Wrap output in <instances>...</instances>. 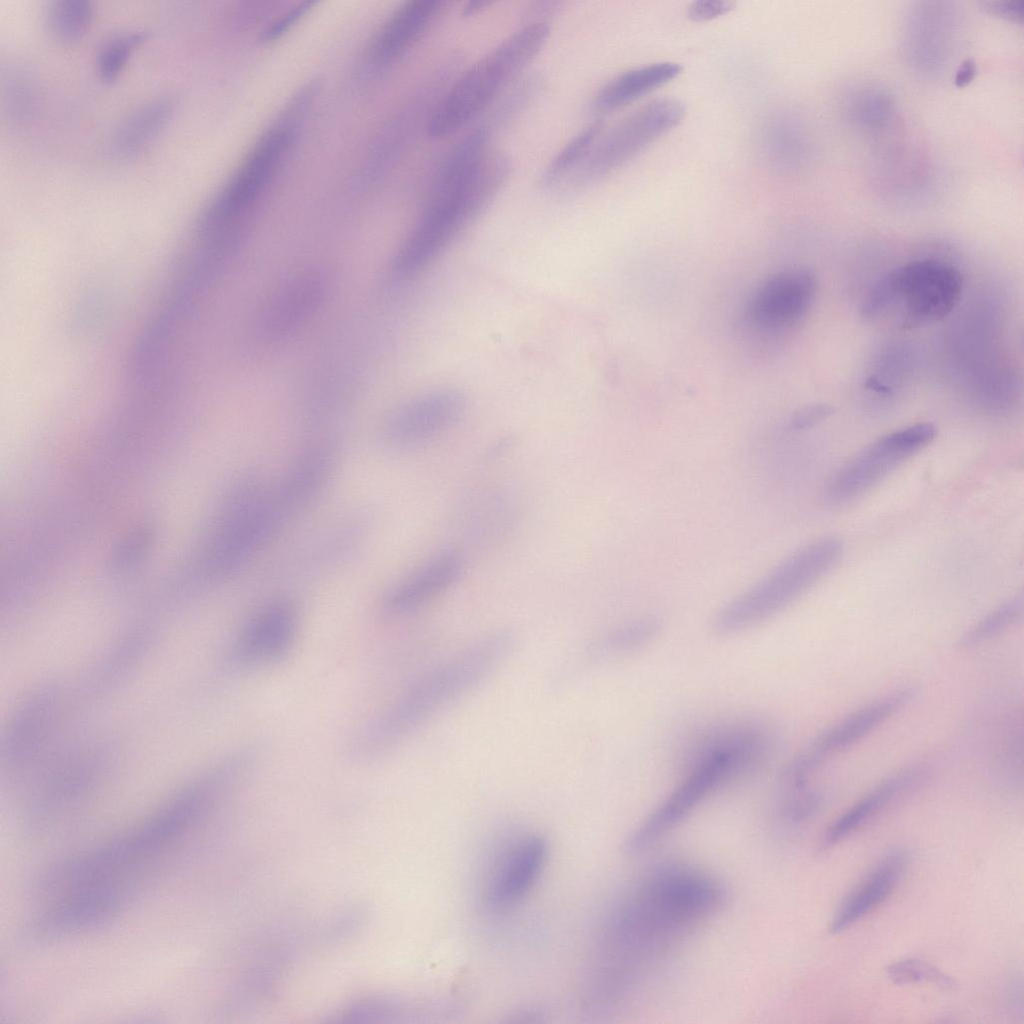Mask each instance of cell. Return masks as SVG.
Masks as SVG:
<instances>
[{
  "mask_svg": "<svg viewBox=\"0 0 1024 1024\" xmlns=\"http://www.w3.org/2000/svg\"><path fill=\"white\" fill-rule=\"evenodd\" d=\"M962 289L963 277L956 267L940 260H915L882 276L864 297L860 314L868 321L898 314L903 329H915L948 316Z\"/></svg>",
  "mask_w": 1024,
  "mask_h": 1024,
  "instance_id": "cell-8",
  "label": "cell"
},
{
  "mask_svg": "<svg viewBox=\"0 0 1024 1024\" xmlns=\"http://www.w3.org/2000/svg\"><path fill=\"white\" fill-rule=\"evenodd\" d=\"M603 122L597 119L581 129L549 162L539 183L550 188L567 178L585 159L603 132Z\"/></svg>",
  "mask_w": 1024,
  "mask_h": 1024,
  "instance_id": "cell-25",
  "label": "cell"
},
{
  "mask_svg": "<svg viewBox=\"0 0 1024 1024\" xmlns=\"http://www.w3.org/2000/svg\"><path fill=\"white\" fill-rule=\"evenodd\" d=\"M549 34L545 21L528 22L471 64L435 103L428 136L443 139L468 124L535 58Z\"/></svg>",
  "mask_w": 1024,
  "mask_h": 1024,
  "instance_id": "cell-6",
  "label": "cell"
},
{
  "mask_svg": "<svg viewBox=\"0 0 1024 1024\" xmlns=\"http://www.w3.org/2000/svg\"><path fill=\"white\" fill-rule=\"evenodd\" d=\"M906 866L907 856L903 851L886 854L835 911L829 931L842 932L877 909L893 893Z\"/></svg>",
  "mask_w": 1024,
  "mask_h": 1024,
  "instance_id": "cell-19",
  "label": "cell"
},
{
  "mask_svg": "<svg viewBox=\"0 0 1024 1024\" xmlns=\"http://www.w3.org/2000/svg\"><path fill=\"white\" fill-rule=\"evenodd\" d=\"M661 629L659 618L641 616L604 633L594 643L593 651L601 656H620L638 651L652 643Z\"/></svg>",
  "mask_w": 1024,
  "mask_h": 1024,
  "instance_id": "cell-24",
  "label": "cell"
},
{
  "mask_svg": "<svg viewBox=\"0 0 1024 1024\" xmlns=\"http://www.w3.org/2000/svg\"><path fill=\"white\" fill-rule=\"evenodd\" d=\"M887 977L897 985L931 983L943 989H954L956 981L932 964L916 958L893 962L886 968Z\"/></svg>",
  "mask_w": 1024,
  "mask_h": 1024,
  "instance_id": "cell-28",
  "label": "cell"
},
{
  "mask_svg": "<svg viewBox=\"0 0 1024 1024\" xmlns=\"http://www.w3.org/2000/svg\"><path fill=\"white\" fill-rule=\"evenodd\" d=\"M312 4L310 2H303L281 16L264 32L265 40L275 39L286 32Z\"/></svg>",
  "mask_w": 1024,
  "mask_h": 1024,
  "instance_id": "cell-32",
  "label": "cell"
},
{
  "mask_svg": "<svg viewBox=\"0 0 1024 1024\" xmlns=\"http://www.w3.org/2000/svg\"><path fill=\"white\" fill-rule=\"evenodd\" d=\"M92 5L88 0H56L48 9L50 29L63 40L80 37L92 18Z\"/></svg>",
  "mask_w": 1024,
  "mask_h": 1024,
  "instance_id": "cell-27",
  "label": "cell"
},
{
  "mask_svg": "<svg viewBox=\"0 0 1024 1024\" xmlns=\"http://www.w3.org/2000/svg\"><path fill=\"white\" fill-rule=\"evenodd\" d=\"M735 3L728 0H699L688 8V16L694 21H706L731 11Z\"/></svg>",
  "mask_w": 1024,
  "mask_h": 1024,
  "instance_id": "cell-31",
  "label": "cell"
},
{
  "mask_svg": "<svg viewBox=\"0 0 1024 1024\" xmlns=\"http://www.w3.org/2000/svg\"><path fill=\"white\" fill-rule=\"evenodd\" d=\"M914 697V690L902 688L851 713L823 732L801 755L819 767L831 753L841 751L876 729L905 707Z\"/></svg>",
  "mask_w": 1024,
  "mask_h": 1024,
  "instance_id": "cell-18",
  "label": "cell"
},
{
  "mask_svg": "<svg viewBox=\"0 0 1024 1024\" xmlns=\"http://www.w3.org/2000/svg\"><path fill=\"white\" fill-rule=\"evenodd\" d=\"M449 4L445 0H412L403 4L379 34L374 46L375 57L382 62L399 57Z\"/></svg>",
  "mask_w": 1024,
  "mask_h": 1024,
  "instance_id": "cell-20",
  "label": "cell"
},
{
  "mask_svg": "<svg viewBox=\"0 0 1024 1024\" xmlns=\"http://www.w3.org/2000/svg\"><path fill=\"white\" fill-rule=\"evenodd\" d=\"M1022 612V596L1006 601L967 630L958 640V648L970 649L998 635L1020 618Z\"/></svg>",
  "mask_w": 1024,
  "mask_h": 1024,
  "instance_id": "cell-26",
  "label": "cell"
},
{
  "mask_svg": "<svg viewBox=\"0 0 1024 1024\" xmlns=\"http://www.w3.org/2000/svg\"><path fill=\"white\" fill-rule=\"evenodd\" d=\"M548 859L546 840L524 834L510 844L495 862L485 888V903L504 910L519 903L534 887Z\"/></svg>",
  "mask_w": 1024,
  "mask_h": 1024,
  "instance_id": "cell-14",
  "label": "cell"
},
{
  "mask_svg": "<svg viewBox=\"0 0 1024 1024\" xmlns=\"http://www.w3.org/2000/svg\"><path fill=\"white\" fill-rule=\"evenodd\" d=\"M724 892L709 875L662 867L647 875L608 912L596 934L583 998L595 1008L621 999L646 968L710 917Z\"/></svg>",
  "mask_w": 1024,
  "mask_h": 1024,
  "instance_id": "cell-1",
  "label": "cell"
},
{
  "mask_svg": "<svg viewBox=\"0 0 1024 1024\" xmlns=\"http://www.w3.org/2000/svg\"><path fill=\"white\" fill-rule=\"evenodd\" d=\"M513 644L511 634L493 633L423 674L357 734L352 755L368 760L390 750L484 681Z\"/></svg>",
  "mask_w": 1024,
  "mask_h": 1024,
  "instance_id": "cell-4",
  "label": "cell"
},
{
  "mask_svg": "<svg viewBox=\"0 0 1024 1024\" xmlns=\"http://www.w3.org/2000/svg\"><path fill=\"white\" fill-rule=\"evenodd\" d=\"M681 71L678 63L665 61L623 72L595 94L592 107L603 113L621 108L671 81Z\"/></svg>",
  "mask_w": 1024,
  "mask_h": 1024,
  "instance_id": "cell-22",
  "label": "cell"
},
{
  "mask_svg": "<svg viewBox=\"0 0 1024 1024\" xmlns=\"http://www.w3.org/2000/svg\"><path fill=\"white\" fill-rule=\"evenodd\" d=\"M146 36L143 30H133L115 35L99 50L97 71L104 79L114 78L125 65L128 56Z\"/></svg>",
  "mask_w": 1024,
  "mask_h": 1024,
  "instance_id": "cell-29",
  "label": "cell"
},
{
  "mask_svg": "<svg viewBox=\"0 0 1024 1024\" xmlns=\"http://www.w3.org/2000/svg\"><path fill=\"white\" fill-rule=\"evenodd\" d=\"M275 485L248 478L231 491L206 550V568L223 577L244 566L289 520Z\"/></svg>",
  "mask_w": 1024,
  "mask_h": 1024,
  "instance_id": "cell-9",
  "label": "cell"
},
{
  "mask_svg": "<svg viewBox=\"0 0 1024 1024\" xmlns=\"http://www.w3.org/2000/svg\"><path fill=\"white\" fill-rule=\"evenodd\" d=\"M171 111L172 104L167 99H157L137 109L116 131L113 152L126 157L141 150L165 125Z\"/></svg>",
  "mask_w": 1024,
  "mask_h": 1024,
  "instance_id": "cell-23",
  "label": "cell"
},
{
  "mask_svg": "<svg viewBox=\"0 0 1024 1024\" xmlns=\"http://www.w3.org/2000/svg\"><path fill=\"white\" fill-rule=\"evenodd\" d=\"M841 553L842 544L833 537L799 548L722 605L712 617V630L717 635H733L776 616L817 583Z\"/></svg>",
  "mask_w": 1024,
  "mask_h": 1024,
  "instance_id": "cell-7",
  "label": "cell"
},
{
  "mask_svg": "<svg viewBox=\"0 0 1024 1024\" xmlns=\"http://www.w3.org/2000/svg\"><path fill=\"white\" fill-rule=\"evenodd\" d=\"M490 4L491 3L486 1H469L464 4L461 11V15L464 17L473 16L479 13L480 11L484 10Z\"/></svg>",
  "mask_w": 1024,
  "mask_h": 1024,
  "instance_id": "cell-35",
  "label": "cell"
},
{
  "mask_svg": "<svg viewBox=\"0 0 1024 1024\" xmlns=\"http://www.w3.org/2000/svg\"><path fill=\"white\" fill-rule=\"evenodd\" d=\"M834 408L828 404H813L796 411L790 420L795 430H805L822 422L833 414Z\"/></svg>",
  "mask_w": 1024,
  "mask_h": 1024,
  "instance_id": "cell-30",
  "label": "cell"
},
{
  "mask_svg": "<svg viewBox=\"0 0 1024 1024\" xmlns=\"http://www.w3.org/2000/svg\"><path fill=\"white\" fill-rule=\"evenodd\" d=\"M684 115L683 103L672 98L654 100L637 109L599 137L566 184L578 190L597 183L679 124Z\"/></svg>",
  "mask_w": 1024,
  "mask_h": 1024,
  "instance_id": "cell-10",
  "label": "cell"
},
{
  "mask_svg": "<svg viewBox=\"0 0 1024 1024\" xmlns=\"http://www.w3.org/2000/svg\"><path fill=\"white\" fill-rule=\"evenodd\" d=\"M468 400L455 388H438L406 402L385 422L381 439L387 448L424 447L453 429L464 417Z\"/></svg>",
  "mask_w": 1024,
  "mask_h": 1024,
  "instance_id": "cell-13",
  "label": "cell"
},
{
  "mask_svg": "<svg viewBox=\"0 0 1024 1024\" xmlns=\"http://www.w3.org/2000/svg\"><path fill=\"white\" fill-rule=\"evenodd\" d=\"M923 772L920 767H911L881 782L829 826L823 837V847L834 846L859 829L913 787Z\"/></svg>",
  "mask_w": 1024,
  "mask_h": 1024,
  "instance_id": "cell-21",
  "label": "cell"
},
{
  "mask_svg": "<svg viewBox=\"0 0 1024 1024\" xmlns=\"http://www.w3.org/2000/svg\"><path fill=\"white\" fill-rule=\"evenodd\" d=\"M984 6L991 13L1015 22H1022L1024 17L1023 0H992L985 1Z\"/></svg>",
  "mask_w": 1024,
  "mask_h": 1024,
  "instance_id": "cell-33",
  "label": "cell"
},
{
  "mask_svg": "<svg viewBox=\"0 0 1024 1024\" xmlns=\"http://www.w3.org/2000/svg\"><path fill=\"white\" fill-rule=\"evenodd\" d=\"M298 624L292 603L277 600L265 605L240 631L233 650L235 660L257 666L283 659L295 643Z\"/></svg>",
  "mask_w": 1024,
  "mask_h": 1024,
  "instance_id": "cell-15",
  "label": "cell"
},
{
  "mask_svg": "<svg viewBox=\"0 0 1024 1024\" xmlns=\"http://www.w3.org/2000/svg\"><path fill=\"white\" fill-rule=\"evenodd\" d=\"M773 740L771 731L755 722L704 732L689 747L684 778L630 834L625 850L639 852L656 842L722 786L757 767L770 754Z\"/></svg>",
  "mask_w": 1024,
  "mask_h": 1024,
  "instance_id": "cell-3",
  "label": "cell"
},
{
  "mask_svg": "<svg viewBox=\"0 0 1024 1024\" xmlns=\"http://www.w3.org/2000/svg\"><path fill=\"white\" fill-rule=\"evenodd\" d=\"M936 432L932 423L923 422L875 440L835 474L827 487L828 499L846 503L866 493L931 443Z\"/></svg>",
  "mask_w": 1024,
  "mask_h": 1024,
  "instance_id": "cell-11",
  "label": "cell"
},
{
  "mask_svg": "<svg viewBox=\"0 0 1024 1024\" xmlns=\"http://www.w3.org/2000/svg\"><path fill=\"white\" fill-rule=\"evenodd\" d=\"M285 127L269 131L205 213L202 230L224 233L263 192L278 169L291 141Z\"/></svg>",
  "mask_w": 1024,
  "mask_h": 1024,
  "instance_id": "cell-12",
  "label": "cell"
},
{
  "mask_svg": "<svg viewBox=\"0 0 1024 1024\" xmlns=\"http://www.w3.org/2000/svg\"><path fill=\"white\" fill-rule=\"evenodd\" d=\"M511 165L480 139L463 136L447 153L428 199L395 260L402 276L433 263L486 210L508 180Z\"/></svg>",
  "mask_w": 1024,
  "mask_h": 1024,
  "instance_id": "cell-2",
  "label": "cell"
},
{
  "mask_svg": "<svg viewBox=\"0 0 1024 1024\" xmlns=\"http://www.w3.org/2000/svg\"><path fill=\"white\" fill-rule=\"evenodd\" d=\"M817 289L815 273L806 267L780 271L761 284L753 295L750 314L767 328L797 323L809 310Z\"/></svg>",
  "mask_w": 1024,
  "mask_h": 1024,
  "instance_id": "cell-16",
  "label": "cell"
},
{
  "mask_svg": "<svg viewBox=\"0 0 1024 1024\" xmlns=\"http://www.w3.org/2000/svg\"><path fill=\"white\" fill-rule=\"evenodd\" d=\"M976 74V63L973 59H965L955 73V84L958 87L967 85Z\"/></svg>",
  "mask_w": 1024,
  "mask_h": 1024,
  "instance_id": "cell-34",
  "label": "cell"
},
{
  "mask_svg": "<svg viewBox=\"0 0 1024 1024\" xmlns=\"http://www.w3.org/2000/svg\"><path fill=\"white\" fill-rule=\"evenodd\" d=\"M203 810L193 793L182 797L140 826L82 855L52 867L55 884L74 890L107 883L137 884V874L179 841Z\"/></svg>",
  "mask_w": 1024,
  "mask_h": 1024,
  "instance_id": "cell-5",
  "label": "cell"
},
{
  "mask_svg": "<svg viewBox=\"0 0 1024 1024\" xmlns=\"http://www.w3.org/2000/svg\"><path fill=\"white\" fill-rule=\"evenodd\" d=\"M464 568L460 552L440 551L395 584L384 597L383 606L395 615L416 611L456 584Z\"/></svg>",
  "mask_w": 1024,
  "mask_h": 1024,
  "instance_id": "cell-17",
  "label": "cell"
}]
</instances>
